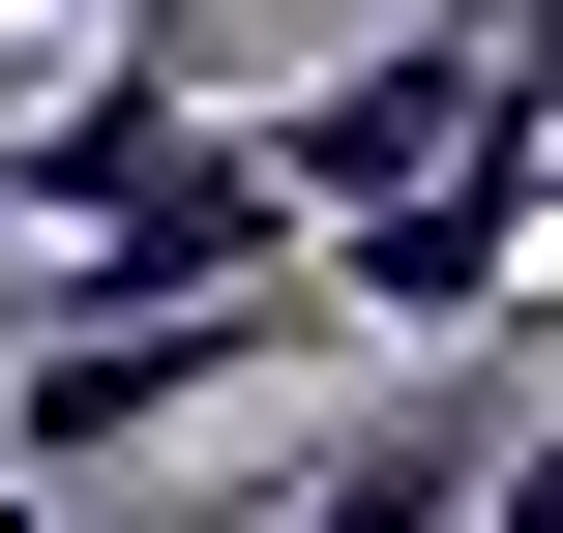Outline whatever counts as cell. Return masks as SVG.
Here are the masks:
<instances>
[{
	"label": "cell",
	"mask_w": 563,
	"mask_h": 533,
	"mask_svg": "<svg viewBox=\"0 0 563 533\" xmlns=\"http://www.w3.org/2000/svg\"><path fill=\"white\" fill-rule=\"evenodd\" d=\"M475 533H563V386L505 415V445H475Z\"/></svg>",
	"instance_id": "obj_3"
},
{
	"label": "cell",
	"mask_w": 563,
	"mask_h": 533,
	"mask_svg": "<svg viewBox=\"0 0 563 533\" xmlns=\"http://www.w3.org/2000/svg\"><path fill=\"white\" fill-rule=\"evenodd\" d=\"M534 297H563V119H534Z\"/></svg>",
	"instance_id": "obj_5"
},
{
	"label": "cell",
	"mask_w": 563,
	"mask_h": 533,
	"mask_svg": "<svg viewBox=\"0 0 563 533\" xmlns=\"http://www.w3.org/2000/svg\"><path fill=\"white\" fill-rule=\"evenodd\" d=\"M30 30H119V0H30Z\"/></svg>",
	"instance_id": "obj_6"
},
{
	"label": "cell",
	"mask_w": 563,
	"mask_h": 533,
	"mask_svg": "<svg viewBox=\"0 0 563 533\" xmlns=\"http://www.w3.org/2000/svg\"><path fill=\"white\" fill-rule=\"evenodd\" d=\"M0 533H238V504H89V475H59V504H0Z\"/></svg>",
	"instance_id": "obj_4"
},
{
	"label": "cell",
	"mask_w": 563,
	"mask_h": 533,
	"mask_svg": "<svg viewBox=\"0 0 563 533\" xmlns=\"http://www.w3.org/2000/svg\"><path fill=\"white\" fill-rule=\"evenodd\" d=\"M0 237H59V297H267L297 267V178H267V119H208V30L119 0L0 119Z\"/></svg>",
	"instance_id": "obj_1"
},
{
	"label": "cell",
	"mask_w": 563,
	"mask_h": 533,
	"mask_svg": "<svg viewBox=\"0 0 563 533\" xmlns=\"http://www.w3.org/2000/svg\"><path fill=\"white\" fill-rule=\"evenodd\" d=\"M297 326H327L297 267H267V297H59V326L0 356V475H30V504H59V475H148V445H178V415H238Z\"/></svg>",
	"instance_id": "obj_2"
}]
</instances>
